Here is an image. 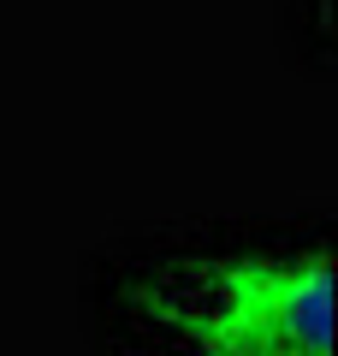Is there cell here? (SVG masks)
<instances>
[{
	"instance_id": "obj_1",
	"label": "cell",
	"mask_w": 338,
	"mask_h": 356,
	"mask_svg": "<svg viewBox=\"0 0 338 356\" xmlns=\"http://www.w3.org/2000/svg\"><path fill=\"white\" fill-rule=\"evenodd\" d=\"M332 250L238 255L137 291L149 321L196 356H332Z\"/></svg>"
}]
</instances>
